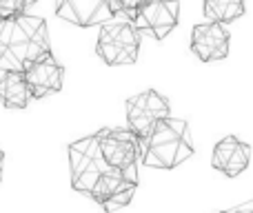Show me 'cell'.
<instances>
[{
	"label": "cell",
	"mask_w": 253,
	"mask_h": 213,
	"mask_svg": "<svg viewBox=\"0 0 253 213\" xmlns=\"http://www.w3.org/2000/svg\"><path fill=\"white\" fill-rule=\"evenodd\" d=\"M49 51L44 18L20 13L0 20V71H25Z\"/></svg>",
	"instance_id": "1"
},
{
	"label": "cell",
	"mask_w": 253,
	"mask_h": 213,
	"mask_svg": "<svg viewBox=\"0 0 253 213\" xmlns=\"http://www.w3.org/2000/svg\"><path fill=\"white\" fill-rule=\"evenodd\" d=\"M196 153L191 144L189 125L180 118L167 116L140 140V162L153 169H175Z\"/></svg>",
	"instance_id": "2"
},
{
	"label": "cell",
	"mask_w": 253,
	"mask_h": 213,
	"mask_svg": "<svg viewBox=\"0 0 253 213\" xmlns=\"http://www.w3.org/2000/svg\"><path fill=\"white\" fill-rule=\"evenodd\" d=\"M96 53L109 67L133 65L140 53V31L131 20H109L100 25Z\"/></svg>",
	"instance_id": "3"
},
{
	"label": "cell",
	"mask_w": 253,
	"mask_h": 213,
	"mask_svg": "<svg viewBox=\"0 0 253 213\" xmlns=\"http://www.w3.org/2000/svg\"><path fill=\"white\" fill-rule=\"evenodd\" d=\"M67 156H69L71 187H74V191L84 193V196H89L93 184L98 182V178L111 169L102 158L96 135H87V138L71 142L69 149H67Z\"/></svg>",
	"instance_id": "4"
},
{
	"label": "cell",
	"mask_w": 253,
	"mask_h": 213,
	"mask_svg": "<svg viewBox=\"0 0 253 213\" xmlns=\"http://www.w3.org/2000/svg\"><path fill=\"white\" fill-rule=\"evenodd\" d=\"M98 144L105 162L111 169L123 171L129 180L138 182V160H140V140L126 129H100L96 133Z\"/></svg>",
	"instance_id": "5"
},
{
	"label": "cell",
	"mask_w": 253,
	"mask_h": 213,
	"mask_svg": "<svg viewBox=\"0 0 253 213\" xmlns=\"http://www.w3.org/2000/svg\"><path fill=\"white\" fill-rule=\"evenodd\" d=\"M169 100L162 93H158L156 89H147V91L138 93L125 102L126 127L133 131L138 140L147 138L153 127L169 116Z\"/></svg>",
	"instance_id": "6"
},
{
	"label": "cell",
	"mask_w": 253,
	"mask_h": 213,
	"mask_svg": "<svg viewBox=\"0 0 253 213\" xmlns=\"http://www.w3.org/2000/svg\"><path fill=\"white\" fill-rule=\"evenodd\" d=\"M135 189H138V182L129 180L123 171L109 169L98 178V182L93 184L89 198L93 202H98L107 213H114L118 209H125L133 200Z\"/></svg>",
	"instance_id": "7"
},
{
	"label": "cell",
	"mask_w": 253,
	"mask_h": 213,
	"mask_svg": "<svg viewBox=\"0 0 253 213\" xmlns=\"http://www.w3.org/2000/svg\"><path fill=\"white\" fill-rule=\"evenodd\" d=\"M180 0H149L138 11L133 25L140 34H149L156 40H165L178 25Z\"/></svg>",
	"instance_id": "8"
},
{
	"label": "cell",
	"mask_w": 253,
	"mask_h": 213,
	"mask_svg": "<svg viewBox=\"0 0 253 213\" xmlns=\"http://www.w3.org/2000/svg\"><path fill=\"white\" fill-rule=\"evenodd\" d=\"M229 31L222 22H205L196 25L191 31V53L202 62L224 60L229 56Z\"/></svg>",
	"instance_id": "9"
},
{
	"label": "cell",
	"mask_w": 253,
	"mask_h": 213,
	"mask_svg": "<svg viewBox=\"0 0 253 213\" xmlns=\"http://www.w3.org/2000/svg\"><path fill=\"white\" fill-rule=\"evenodd\" d=\"M22 74H25L27 85L31 89V98H47L51 93H58L62 89V80H65V69L51 56V51L38 58Z\"/></svg>",
	"instance_id": "10"
},
{
	"label": "cell",
	"mask_w": 253,
	"mask_h": 213,
	"mask_svg": "<svg viewBox=\"0 0 253 213\" xmlns=\"http://www.w3.org/2000/svg\"><path fill=\"white\" fill-rule=\"evenodd\" d=\"M56 16L78 27H93L114 20L109 0H60Z\"/></svg>",
	"instance_id": "11"
},
{
	"label": "cell",
	"mask_w": 253,
	"mask_h": 213,
	"mask_svg": "<svg viewBox=\"0 0 253 213\" xmlns=\"http://www.w3.org/2000/svg\"><path fill=\"white\" fill-rule=\"evenodd\" d=\"M251 162V147L236 135L222 138L213 149L211 165L227 178H238Z\"/></svg>",
	"instance_id": "12"
},
{
	"label": "cell",
	"mask_w": 253,
	"mask_h": 213,
	"mask_svg": "<svg viewBox=\"0 0 253 213\" xmlns=\"http://www.w3.org/2000/svg\"><path fill=\"white\" fill-rule=\"evenodd\" d=\"M31 89L22 71H4L0 78V102L7 109H27Z\"/></svg>",
	"instance_id": "13"
},
{
	"label": "cell",
	"mask_w": 253,
	"mask_h": 213,
	"mask_svg": "<svg viewBox=\"0 0 253 213\" xmlns=\"http://www.w3.org/2000/svg\"><path fill=\"white\" fill-rule=\"evenodd\" d=\"M205 16L213 22H233L245 16V0H205Z\"/></svg>",
	"instance_id": "14"
},
{
	"label": "cell",
	"mask_w": 253,
	"mask_h": 213,
	"mask_svg": "<svg viewBox=\"0 0 253 213\" xmlns=\"http://www.w3.org/2000/svg\"><path fill=\"white\" fill-rule=\"evenodd\" d=\"M149 0H109V7L114 16H126V20L133 22L138 11L147 4Z\"/></svg>",
	"instance_id": "15"
},
{
	"label": "cell",
	"mask_w": 253,
	"mask_h": 213,
	"mask_svg": "<svg viewBox=\"0 0 253 213\" xmlns=\"http://www.w3.org/2000/svg\"><path fill=\"white\" fill-rule=\"evenodd\" d=\"M36 0H0V20L25 13Z\"/></svg>",
	"instance_id": "16"
},
{
	"label": "cell",
	"mask_w": 253,
	"mask_h": 213,
	"mask_svg": "<svg viewBox=\"0 0 253 213\" xmlns=\"http://www.w3.org/2000/svg\"><path fill=\"white\" fill-rule=\"evenodd\" d=\"M2 167H4V153L0 149V180H2Z\"/></svg>",
	"instance_id": "17"
},
{
	"label": "cell",
	"mask_w": 253,
	"mask_h": 213,
	"mask_svg": "<svg viewBox=\"0 0 253 213\" xmlns=\"http://www.w3.org/2000/svg\"><path fill=\"white\" fill-rule=\"evenodd\" d=\"M242 213H253V211H242Z\"/></svg>",
	"instance_id": "18"
},
{
	"label": "cell",
	"mask_w": 253,
	"mask_h": 213,
	"mask_svg": "<svg viewBox=\"0 0 253 213\" xmlns=\"http://www.w3.org/2000/svg\"><path fill=\"white\" fill-rule=\"evenodd\" d=\"M224 213H229V211H224Z\"/></svg>",
	"instance_id": "19"
}]
</instances>
